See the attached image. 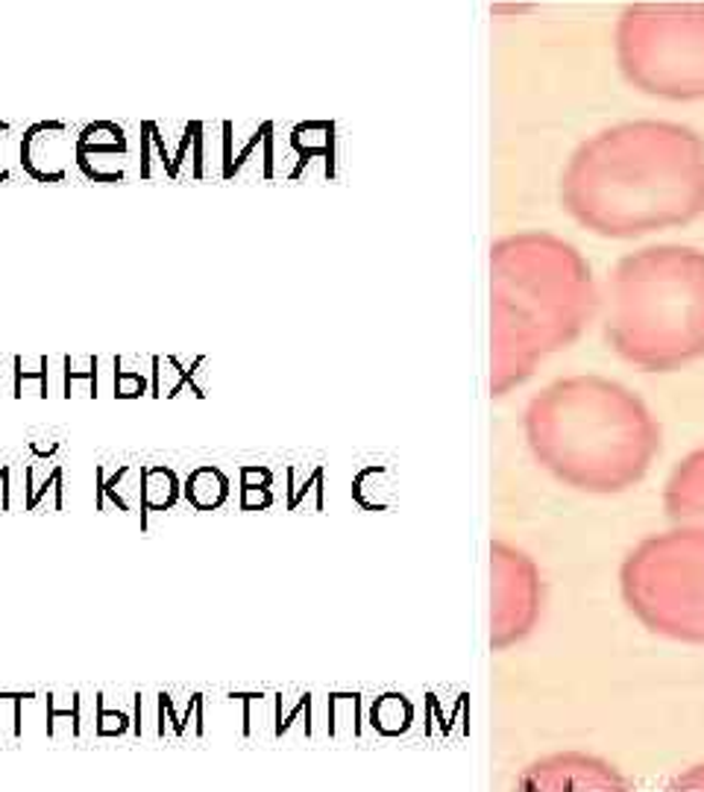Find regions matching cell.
<instances>
[{
    "mask_svg": "<svg viewBox=\"0 0 704 792\" xmlns=\"http://www.w3.org/2000/svg\"><path fill=\"white\" fill-rule=\"evenodd\" d=\"M268 485H270L268 470H259V467H241V490L268 488Z\"/></svg>",
    "mask_w": 704,
    "mask_h": 792,
    "instance_id": "cell-29",
    "label": "cell"
},
{
    "mask_svg": "<svg viewBox=\"0 0 704 792\" xmlns=\"http://www.w3.org/2000/svg\"><path fill=\"white\" fill-rule=\"evenodd\" d=\"M538 569L517 549L494 546V643L520 640L538 617Z\"/></svg>",
    "mask_w": 704,
    "mask_h": 792,
    "instance_id": "cell-7",
    "label": "cell"
},
{
    "mask_svg": "<svg viewBox=\"0 0 704 792\" xmlns=\"http://www.w3.org/2000/svg\"><path fill=\"white\" fill-rule=\"evenodd\" d=\"M100 365H104V358L97 356H65V361H62V397L65 400H77V397L95 400V397H100Z\"/></svg>",
    "mask_w": 704,
    "mask_h": 792,
    "instance_id": "cell-18",
    "label": "cell"
},
{
    "mask_svg": "<svg viewBox=\"0 0 704 792\" xmlns=\"http://www.w3.org/2000/svg\"><path fill=\"white\" fill-rule=\"evenodd\" d=\"M47 716H44V723H47V737H53L56 734V719H71V734L74 737H83V693H71L68 698V705L62 707L59 705V696L56 693H47Z\"/></svg>",
    "mask_w": 704,
    "mask_h": 792,
    "instance_id": "cell-23",
    "label": "cell"
},
{
    "mask_svg": "<svg viewBox=\"0 0 704 792\" xmlns=\"http://www.w3.org/2000/svg\"><path fill=\"white\" fill-rule=\"evenodd\" d=\"M77 171L100 185L139 180V127L109 118L77 127Z\"/></svg>",
    "mask_w": 704,
    "mask_h": 792,
    "instance_id": "cell-8",
    "label": "cell"
},
{
    "mask_svg": "<svg viewBox=\"0 0 704 792\" xmlns=\"http://www.w3.org/2000/svg\"><path fill=\"white\" fill-rule=\"evenodd\" d=\"M209 365V358L197 356L188 365L180 361L176 356H150V397H165L174 400L188 388V391L203 400L206 397V384L201 382V373H206L203 367Z\"/></svg>",
    "mask_w": 704,
    "mask_h": 792,
    "instance_id": "cell-14",
    "label": "cell"
},
{
    "mask_svg": "<svg viewBox=\"0 0 704 792\" xmlns=\"http://www.w3.org/2000/svg\"><path fill=\"white\" fill-rule=\"evenodd\" d=\"M112 397L115 400H141L150 397V367H127L123 356L112 358Z\"/></svg>",
    "mask_w": 704,
    "mask_h": 792,
    "instance_id": "cell-21",
    "label": "cell"
},
{
    "mask_svg": "<svg viewBox=\"0 0 704 792\" xmlns=\"http://www.w3.org/2000/svg\"><path fill=\"white\" fill-rule=\"evenodd\" d=\"M174 174L176 183L194 180V121L174 123Z\"/></svg>",
    "mask_w": 704,
    "mask_h": 792,
    "instance_id": "cell-24",
    "label": "cell"
},
{
    "mask_svg": "<svg viewBox=\"0 0 704 792\" xmlns=\"http://www.w3.org/2000/svg\"><path fill=\"white\" fill-rule=\"evenodd\" d=\"M183 499L194 511H218L227 506L229 499V479L227 473L212 464H201L188 473L183 481Z\"/></svg>",
    "mask_w": 704,
    "mask_h": 792,
    "instance_id": "cell-16",
    "label": "cell"
},
{
    "mask_svg": "<svg viewBox=\"0 0 704 792\" xmlns=\"http://www.w3.org/2000/svg\"><path fill=\"white\" fill-rule=\"evenodd\" d=\"M520 792H628L622 778L587 758H552L531 767Z\"/></svg>",
    "mask_w": 704,
    "mask_h": 792,
    "instance_id": "cell-10",
    "label": "cell"
},
{
    "mask_svg": "<svg viewBox=\"0 0 704 792\" xmlns=\"http://www.w3.org/2000/svg\"><path fill=\"white\" fill-rule=\"evenodd\" d=\"M268 506H270L268 488L241 490V511H256V508H268Z\"/></svg>",
    "mask_w": 704,
    "mask_h": 792,
    "instance_id": "cell-30",
    "label": "cell"
},
{
    "mask_svg": "<svg viewBox=\"0 0 704 792\" xmlns=\"http://www.w3.org/2000/svg\"><path fill=\"white\" fill-rule=\"evenodd\" d=\"M0 698L12 702V737H24V702L35 693H0Z\"/></svg>",
    "mask_w": 704,
    "mask_h": 792,
    "instance_id": "cell-28",
    "label": "cell"
},
{
    "mask_svg": "<svg viewBox=\"0 0 704 792\" xmlns=\"http://www.w3.org/2000/svg\"><path fill=\"white\" fill-rule=\"evenodd\" d=\"M667 514L679 523L704 525V446L684 455L663 490Z\"/></svg>",
    "mask_w": 704,
    "mask_h": 792,
    "instance_id": "cell-11",
    "label": "cell"
},
{
    "mask_svg": "<svg viewBox=\"0 0 704 792\" xmlns=\"http://www.w3.org/2000/svg\"><path fill=\"white\" fill-rule=\"evenodd\" d=\"M203 176L224 180V123L212 127L209 121H203Z\"/></svg>",
    "mask_w": 704,
    "mask_h": 792,
    "instance_id": "cell-26",
    "label": "cell"
},
{
    "mask_svg": "<svg viewBox=\"0 0 704 792\" xmlns=\"http://www.w3.org/2000/svg\"><path fill=\"white\" fill-rule=\"evenodd\" d=\"M622 596L652 631L704 640V529L643 540L622 564Z\"/></svg>",
    "mask_w": 704,
    "mask_h": 792,
    "instance_id": "cell-6",
    "label": "cell"
},
{
    "mask_svg": "<svg viewBox=\"0 0 704 792\" xmlns=\"http://www.w3.org/2000/svg\"><path fill=\"white\" fill-rule=\"evenodd\" d=\"M12 470L9 467H0V511H9L12 508Z\"/></svg>",
    "mask_w": 704,
    "mask_h": 792,
    "instance_id": "cell-32",
    "label": "cell"
},
{
    "mask_svg": "<svg viewBox=\"0 0 704 792\" xmlns=\"http://www.w3.org/2000/svg\"><path fill=\"white\" fill-rule=\"evenodd\" d=\"M490 393H511L582 338L602 296L591 262L555 232L526 229L490 247Z\"/></svg>",
    "mask_w": 704,
    "mask_h": 792,
    "instance_id": "cell-2",
    "label": "cell"
},
{
    "mask_svg": "<svg viewBox=\"0 0 704 792\" xmlns=\"http://www.w3.org/2000/svg\"><path fill=\"white\" fill-rule=\"evenodd\" d=\"M21 171L44 185L71 183L77 171V130L68 121H35L21 132Z\"/></svg>",
    "mask_w": 704,
    "mask_h": 792,
    "instance_id": "cell-9",
    "label": "cell"
},
{
    "mask_svg": "<svg viewBox=\"0 0 704 792\" xmlns=\"http://www.w3.org/2000/svg\"><path fill=\"white\" fill-rule=\"evenodd\" d=\"M21 132L15 123L0 121V185L15 183L21 171ZM26 180V176H24Z\"/></svg>",
    "mask_w": 704,
    "mask_h": 792,
    "instance_id": "cell-22",
    "label": "cell"
},
{
    "mask_svg": "<svg viewBox=\"0 0 704 792\" xmlns=\"http://www.w3.org/2000/svg\"><path fill=\"white\" fill-rule=\"evenodd\" d=\"M3 376L7 373H0V393H3Z\"/></svg>",
    "mask_w": 704,
    "mask_h": 792,
    "instance_id": "cell-33",
    "label": "cell"
},
{
    "mask_svg": "<svg viewBox=\"0 0 704 792\" xmlns=\"http://www.w3.org/2000/svg\"><path fill=\"white\" fill-rule=\"evenodd\" d=\"M56 367V356H39L35 358V367L26 365L24 356L12 358V397H39V400H47L53 397L51 388V373Z\"/></svg>",
    "mask_w": 704,
    "mask_h": 792,
    "instance_id": "cell-19",
    "label": "cell"
},
{
    "mask_svg": "<svg viewBox=\"0 0 704 792\" xmlns=\"http://www.w3.org/2000/svg\"><path fill=\"white\" fill-rule=\"evenodd\" d=\"M667 792H704V769L679 778V781H675V784H672Z\"/></svg>",
    "mask_w": 704,
    "mask_h": 792,
    "instance_id": "cell-31",
    "label": "cell"
},
{
    "mask_svg": "<svg viewBox=\"0 0 704 792\" xmlns=\"http://www.w3.org/2000/svg\"><path fill=\"white\" fill-rule=\"evenodd\" d=\"M270 123H259L250 135H243L241 144H235L232 135V165H229L227 180H235V176L247 174V167H259V174H268L270 171Z\"/></svg>",
    "mask_w": 704,
    "mask_h": 792,
    "instance_id": "cell-20",
    "label": "cell"
},
{
    "mask_svg": "<svg viewBox=\"0 0 704 792\" xmlns=\"http://www.w3.org/2000/svg\"><path fill=\"white\" fill-rule=\"evenodd\" d=\"M24 481L26 511H39V508L47 506V499H51L53 511L65 508V470H62V464H51V467L47 464H26Z\"/></svg>",
    "mask_w": 704,
    "mask_h": 792,
    "instance_id": "cell-17",
    "label": "cell"
},
{
    "mask_svg": "<svg viewBox=\"0 0 704 792\" xmlns=\"http://www.w3.org/2000/svg\"><path fill=\"white\" fill-rule=\"evenodd\" d=\"M183 499V481L165 464H141V506L144 517L165 514Z\"/></svg>",
    "mask_w": 704,
    "mask_h": 792,
    "instance_id": "cell-15",
    "label": "cell"
},
{
    "mask_svg": "<svg viewBox=\"0 0 704 792\" xmlns=\"http://www.w3.org/2000/svg\"><path fill=\"white\" fill-rule=\"evenodd\" d=\"M0 373H7V370H3V365H0Z\"/></svg>",
    "mask_w": 704,
    "mask_h": 792,
    "instance_id": "cell-34",
    "label": "cell"
},
{
    "mask_svg": "<svg viewBox=\"0 0 704 792\" xmlns=\"http://www.w3.org/2000/svg\"><path fill=\"white\" fill-rule=\"evenodd\" d=\"M411 707L409 702H402L400 696H385L379 705L373 707V725H379L382 734H400L409 728Z\"/></svg>",
    "mask_w": 704,
    "mask_h": 792,
    "instance_id": "cell-25",
    "label": "cell"
},
{
    "mask_svg": "<svg viewBox=\"0 0 704 792\" xmlns=\"http://www.w3.org/2000/svg\"><path fill=\"white\" fill-rule=\"evenodd\" d=\"M171 132L174 123L159 118H144L139 123V180L144 183H176Z\"/></svg>",
    "mask_w": 704,
    "mask_h": 792,
    "instance_id": "cell-13",
    "label": "cell"
},
{
    "mask_svg": "<svg viewBox=\"0 0 704 792\" xmlns=\"http://www.w3.org/2000/svg\"><path fill=\"white\" fill-rule=\"evenodd\" d=\"M95 710H97L95 734L100 740L123 737V734L132 731V716L123 714V710H109V707H106V693H95Z\"/></svg>",
    "mask_w": 704,
    "mask_h": 792,
    "instance_id": "cell-27",
    "label": "cell"
},
{
    "mask_svg": "<svg viewBox=\"0 0 704 792\" xmlns=\"http://www.w3.org/2000/svg\"><path fill=\"white\" fill-rule=\"evenodd\" d=\"M614 56L640 95L704 100V0L628 3L614 24Z\"/></svg>",
    "mask_w": 704,
    "mask_h": 792,
    "instance_id": "cell-5",
    "label": "cell"
},
{
    "mask_svg": "<svg viewBox=\"0 0 704 792\" xmlns=\"http://www.w3.org/2000/svg\"><path fill=\"white\" fill-rule=\"evenodd\" d=\"M602 335L626 365L675 373L704 356V250L649 245L608 270Z\"/></svg>",
    "mask_w": 704,
    "mask_h": 792,
    "instance_id": "cell-4",
    "label": "cell"
},
{
    "mask_svg": "<svg viewBox=\"0 0 704 792\" xmlns=\"http://www.w3.org/2000/svg\"><path fill=\"white\" fill-rule=\"evenodd\" d=\"M534 462L584 493H619L643 479L661 453V426L617 379L564 376L540 388L522 411Z\"/></svg>",
    "mask_w": 704,
    "mask_h": 792,
    "instance_id": "cell-3",
    "label": "cell"
},
{
    "mask_svg": "<svg viewBox=\"0 0 704 792\" xmlns=\"http://www.w3.org/2000/svg\"><path fill=\"white\" fill-rule=\"evenodd\" d=\"M557 200L599 238H646L704 215V139L687 123L637 118L593 132L557 176Z\"/></svg>",
    "mask_w": 704,
    "mask_h": 792,
    "instance_id": "cell-1",
    "label": "cell"
},
{
    "mask_svg": "<svg viewBox=\"0 0 704 792\" xmlns=\"http://www.w3.org/2000/svg\"><path fill=\"white\" fill-rule=\"evenodd\" d=\"M118 508L121 514H139L141 529H148V517L141 506V467L136 464H97L95 467V508L109 511Z\"/></svg>",
    "mask_w": 704,
    "mask_h": 792,
    "instance_id": "cell-12",
    "label": "cell"
}]
</instances>
